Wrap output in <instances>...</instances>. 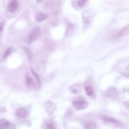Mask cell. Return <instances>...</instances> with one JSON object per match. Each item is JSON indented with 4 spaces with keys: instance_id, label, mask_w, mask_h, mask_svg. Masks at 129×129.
<instances>
[{
    "instance_id": "6da1fadb",
    "label": "cell",
    "mask_w": 129,
    "mask_h": 129,
    "mask_svg": "<svg viewBox=\"0 0 129 129\" xmlns=\"http://www.w3.org/2000/svg\"><path fill=\"white\" fill-rule=\"evenodd\" d=\"M118 32L119 31L116 30L110 31L106 34L105 37V40L110 42H117L120 37L119 35Z\"/></svg>"
},
{
    "instance_id": "7a4b0ae2",
    "label": "cell",
    "mask_w": 129,
    "mask_h": 129,
    "mask_svg": "<svg viewBox=\"0 0 129 129\" xmlns=\"http://www.w3.org/2000/svg\"><path fill=\"white\" fill-rule=\"evenodd\" d=\"M118 93V91L115 87H111L106 90L104 93V95L109 99H114L117 97Z\"/></svg>"
},
{
    "instance_id": "3957f363",
    "label": "cell",
    "mask_w": 129,
    "mask_h": 129,
    "mask_svg": "<svg viewBox=\"0 0 129 129\" xmlns=\"http://www.w3.org/2000/svg\"><path fill=\"white\" fill-rule=\"evenodd\" d=\"M40 34V28L38 27H36L30 32L29 35V40L32 41L37 39L39 37Z\"/></svg>"
},
{
    "instance_id": "277c9868",
    "label": "cell",
    "mask_w": 129,
    "mask_h": 129,
    "mask_svg": "<svg viewBox=\"0 0 129 129\" xmlns=\"http://www.w3.org/2000/svg\"><path fill=\"white\" fill-rule=\"evenodd\" d=\"M73 105L75 108L81 110L87 107L88 106V103L85 101L79 100L74 102L73 103Z\"/></svg>"
},
{
    "instance_id": "5b68a950",
    "label": "cell",
    "mask_w": 129,
    "mask_h": 129,
    "mask_svg": "<svg viewBox=\"0 0 129 129\" xmlns=\"http://www.w3.org/2000/svg\"><path fill=\"white\" fill-rule=\"evenodd\" d=\"M100 118L102 121L106 123H109L114 124L119 123L117 120L109 116L105 115H102L100 116Z\"/></svg>"
},
{
    "instance_id": "8992f818",
    "label": "cell",
    "mask_w": 129,
    "mask_h": 129,
    "mask_svg": "<svg viewBox=\"0 0 129 129\" xmlns=\"http://www.w3.org/2000/svg\"><path fill=\"white\" fill-rule=\"evenodd\" d=\"M83 125L85 129H95L97 126L96 123L90 120H86L83 122Z\"/></svg>"
},
{
    "instance_id": "52a82bcc",
    "label": "cell",
    "mask_w": 129,
    "mask_h": 129,
    "mask_svg": "<svg viewBox=\"0 0 129 129\" xmlns=\"http://www.w3.org/2000/svg\"><path fill=\"white\" fill-rule=\"evenodd\" d=\"M18 4L17 0H12L9 3L8 8L9 12H13L17 9Z\"/></svg>"
},
{
    "instance_id": "ba28073f",
    "label": "cell",
    "mask_w": 129,
    "mask_h": 129,
    "mask_svg": "<svg viewBox=\"0 0 129 129\" xmlns=\"http://www.w3.org/2000/svg\"><path fill=\"white\" fill-rule=\"evenodd\" d=\"M27 113L26 109L23 108H19L16 110L15 112L16 115L18 117L22 118L25 117Z\"/></svg>"
},
{
    "instance_id": "9c48e42d",
    "label": "cell",
    "mask_w": 129,
    "mask_h": 129,
    "mask_svg": "<svg viewBox=\"0 0 129 129\" xmlns=\"http://www.w3.org/2000/svg\"><path fill=\"white\" fill-rule=\"evenodd\" d=\"M69 89L71 92L74 94H77L80 91L81 87L79 84H75L71 86Z\"/></svg>"
},
{
    "instance_id": "30bf717a",
    "label": "cell",
    "mask_w": 129,
    "mask_h": 129,
    "mask_svg": "<svg viewBox=\"0 0 129 129\" xmlns=\"http://www.w3.org/2000/svg\"><path fill=\"white\" fill-rule=\"evenodd\" d=\"M129 34V24L127 25L119 31L118 34L122 36Z\"/></svg>"
},
{
    "instance_id": "8fae6325",
    "label": "cell",
    "mask_w": 129,
    "mask_h": 129,
    "mask_svg": "<svg viewBox=\"0 0 129 129\" xmlns=\"http://www.w3.org/2000/svg\"><path fill=\"white\" fill-rule=\"evenodd\" d=\"M47 17V15L43 13H40L37 15L36 20L38 22H41L45 20Z\"/></svg>"
},
{
    "instance_id": "7c38bea8",
    "label": "cell",
    "mask_w": 129,
    "mask_h": 129,
    "mask_svg": "<svg viewBox=\"0 0 129 129\" xmlns=\"http://www.w3.org/2000/svg\"><path fill=\"white\" fill-rule=\"evenodd\" d=\"M9 123L8 121L4 119H2L0 120V128L5 129L7 128L9 126Z\"/></svg>"
},
{
    "instance_id": "4fadbf2b",
    "label": "cell",
    "mask_w": 129,
    "mask_h": 129,
    "mask_svg": "<svg viewBox=\"0 0 129 129\" xmlns=\"http://www.w3.org/2000/svg\"><path fill=\"white\" fill-rule=\"evenodd\" d=\"M84 89L87 96H90L92 95L93 93V90L91 86H86L85 87Z\"/></svg>"
},
{
    "instance_id": "5bb4252c",
    "label": "cell",
    "mask_w": 129,
    "mask_h": 129,
    "mask_svg": "<svg viewBox=\"0 0 129 129\" xmlns=\"http://www.w3.org/2000/svg\"><path fill=\"white\" fill-rule=\"evenodd\" d=\"M74 28V25L71 23H70L68 24L67 29L66 33V35L69 36L71 34L72 31Z\"/></svg>"
},
{
    "instance_id": "9a60e30c",
    "label": "cell",
    "mask_w": 129,
    "mask_h": 129,
    "mask_svg": "<svg viewBox=\"0 0 129 129\" xmlns=\"http://www.w3.org/2000/svg\"><path fill=\"white\" fill-rule=\"evenodd\" d=\"M25 82L27 86H30L32 84L33 80L29 76L28 74H27L25 76Z\"/></svg>"
},
{
    "instance_id": "2e32d148",
    "label": "cell",
    "mask_w": 129,
    "mask_h": 129,
    "mask_svg": "<svg viewBox=\"0 0 129 129\" xmlns=\"http://www.w3.org/2000/svg\"><path fill=\"white\" fill-rule=\"evenodd\" d=\"M24 49L27 54L28 59L30 60L32 58V54L28 48L26 47H24Z\"/></svg>"
},
{
    "instance_id": "e0dca14e",
    "label": "cell",
    "mask_w": 129,
    "mask_h": 129,
    "mask_svg": "<svg viewBox=\"0 0 129 129\" xmlns=\"http://www.w3.org/2000/svg\"><path fill=\"white\" fill-rule=\"evenodd\" d=\"M31 72L33 75L35 76L37 80L39 85H40L41 84V80L38 74L35 72L32 68L31 69Z\"/></svg>"
},
{
    "instance_id": "ac0fdd59",
    "label": "cell",
    "mask_w": 129,
    "mask_h": 129,
    "mask_svg": "<svg viewBox=\"0 0 129 129\" xmlns=\"http://www.w3.org/2000/svg\"><path fill=\"white\" fill-rule=\"evenodd\" d=\"M87 0H80L77 3L78 6L79 7H81L83 6L85 4Z\"/></svg>"
},
{
    "instance_id": "d6986e66",
    "label": "cell",
    "mask_w": 129,
    "mask_h": 129,
    "mask_svg": "<svg viewBox=\"0 0 129 129\" xmlns=\"http://www.w3.org/2000/svg\"><path fill=\"white\" fill-rule=\"evenodd\" d=\"M11 50L10 48L8 49L5 52L4 55L3 57L4 58H6L10 54L11 52Z\"/></svg>"
},
{
    "instance_id": "ffe728a7",
    "label": "cell",
    "mask_w": 129,
    "mask_h": 129,
    "mask_svg": "<svg viewBox=\"0 0 129 129\" xmlns=\"http://www.w3.org/2000/svg\"><path fill=\"white\" fill-rule=\"evenodd\" d=\"M46 128L47 129H54L55 128V127L53 124H49L47 125Z\"/></svg>"
},
{
    "instance_id": "44dd1931",
    "label": "cell",
    "mask_w": 129,
    "mask_h": 129,
    "mask_svg": "<svg viewBox=\"0 0 129 129\" xmlns=\"http://www.w3.org/2000/svg\"><path fill=\"white\" fill-rule=\"evenodd\" d=\"M123 104L124 106L128 109H129V103L127 102H124Z\"/></svg>"
},
{
    "instance_id": "7402d4cb",
    "label": "cell",
    "mask_w": 129,
    "mask_h": 129,
    "mask_svg": "<svg viewBox=\"0 0 129 129\" xmlns=\"http://www.w3.org/2000/svg\"><path fill=\"white\" fill-rule=\"evenodd\" d=\"M3 24H4V22H1V24H0V31L1 32L2 30L3 26Z\"/></svg>"
},
{
    "instance_id": "603a6c76",
    "label": "cell",
    "mask_w": 129,
    "mask_h": 129,
    "mask_svg": "<svg viewBox=\"0 0 129 129\" xmlns=\"http://www.w3.org/2000/svg\"><path fill=\"white\" fill-rule=\"evenodd\" d=\"M37 2H39L41 1H43V0H36Z\"/></svg>"
}]
</instances>
